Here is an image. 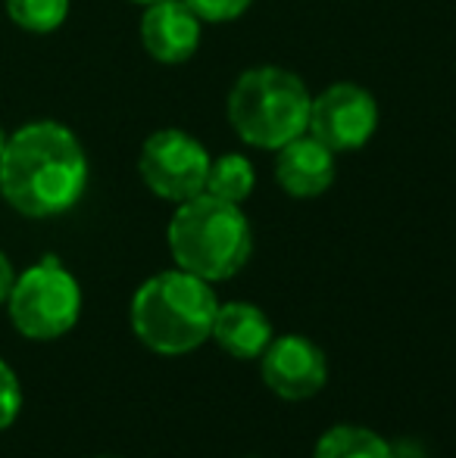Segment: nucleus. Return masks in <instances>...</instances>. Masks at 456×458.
Instances as JSON below:
<instances>
[{"label": "nucleus", "instance_id": "1", "mask_svg": "<svg viewBox=\"0 0 456 458\" xmlns=\"http://www.w3.org/2000/svg\"><path fill=\"white\" fill-rule=\"evenodd\" d=\"M88 172V153L73 128L54 119L25 122L6 138L0 197L25 218H56L85 197Z\"/></svg>", "mask_w": 456, "mask_h": 458}, {"label": "nucleus", "instance_id": "2", "mask_svg": "<svg viewBox=\"0 0 456 458\" xmlns=\"http://www.w3.org/2000/svg\"><path fill=\"white\" fill-rule=\"evenodd\" d=\"M216 290L185 268L151 275L132 296L128 321L141 344L157 356H185L201 350L213 334Z\"/></svg>", "mask_w": 456, "mask_h": 458}, {"label": "nucleus", "instance_id": "3", "mask_svg": "<svg viewBox=\"0 0 456 458\" xmlns=\"http://www.w3.org/2000/svg\"><path fill=\"white\" fill-rule=\"evenodd\" d=\"M166 241L178 268L210 284L235 277L254 253V231L244 209L210 193L176 206Z\"/></svg>", "mask_w": 456, "mask_h": 458}, {"label": "nucleus", "instance_id": "4", "mask_svg": "<svg viewBox=\"0 0 456 458\" xmlns=\"http://www.w3.org/2000/svg\"><path fill=\"white\" fill-rule=\"evenodd\" d=\"M313 94L297 72L281 66H254L237 75L228 91V125L256 150H279L310 125Z\"/></svg>", "mask_w": 456, "mask_h": 458}, {"label": "nucleus", "instance_id": "5", "mask_svg": "<svg viewBox=\"0 0 456 458\" xmlns=\"http://www.w3.org/2000/svg\"><path fill=\"white\" fill-rule=\"evenodd\" d=\"M4 306L10 315V325L25 340H35V344L60 340L82 318L79 277L56 256H44L22 275H16V284H13Z\"/></svg>", "mask_w": 456, "mask_h": 458}, {"label": "nucleus", "instance_id": "6", "mask_svg": "<svg viewBox=\"0 0 456 458\" xmlns=\"http://www.w3.org/2000/svg\"><path fill=\"white\" fill-rule=\"evenodd\" d=\"M210 172V153L182 128H159L138 153V175L153 197L166 203H185L203 193Z\"/></svg>", "mask_w": 456, "mask_h": 458}, {"label": "nucleus", "instance_id": "7", "mask_svg": "<svg viewBox=\"0 0 456 458\" xmlns=\"http://www.w3.org/2000/svg\"><path fill=\"white\" fill-rule=\"evenodd\" d=\"M306 131L335 153L359 150L378 131L375 97L353 81L329 85L323 94L313 97Z\"/></svg>", "mask_w": 456, "mask_h": 458}, {"label": "nucleus", "instance_id": "8", "mask_svg": "<svg viewBox=\"0 0 456 458\" xmlns=\"http://www.w3.org/2000/svg\"><path fill=\"white\" fill-rule=\"evenodd\" d=\"M260 377L279 399L304 403L329 384V359L304 334H281L260 356Z\"/></svg>", "mask_w": 456, "mask_h": 458}, {"label": "nucleus", "instance_id": "9", "mask_svg": "<svg viewBox=\"0 0 456 458\" xmlns=\"http://www.w3.org/2000/svg\"><path fill=\"white\" fill-rule=\"evenodd\" d=\"M201 19L188 10L185 0H157L144 6L141 16V44L147 56L163 66L188 63L201 47Z\"/></svg>", "mask_w": 456, "mask_h": 458}, {"label": "nucleus", "instance_id": "10", "mask_svg": "<svg viewBox=\"0 0 456 458\" xmlns=\"http://www.w3.org/2000/svg\"><path fill=\"white\" fill-rule=\"evenodd\" d=\"M335 150H329L310 131L297 134L275 150V184L294 199L323 197L335 184Z\"/></svg>", "mask_w": 456, "mask_h": 458}, {"label": "nucleus", "instance_id": "11", "mask_svg": "<svg viewBox=\"0 0 456 458\" xmlns=\"http://www.w3.org/2000/svg\"><path fill=\"white\" fill-rule=\"evenodd\" d=\"M272 337V321L260 306H254V302H219L210 340L222 352L250 362V359H260L266 352Z\"/></svg>", "mask_w": 456, "mask_h": 458}, {"label": "nucleus", "instance_id": "12", "mask_svg": "<svg viewBox=\"0 0 456 458\" xmlns=\"http://www.w3.org/2000/svg\"><path fill=\"white\" fill-rule=\"evenodd\" d=\"M313 458H394V446L369 428L335 424L316 440Z\"/></svg>", "mask_w": 456, "mask_h": 458}, {"label": "nucleus", "instance_id": "13", "mask_svg": "<svg viewBox=\"0 0 456 458\" xmlns=\"http://www.w3.org/2000/svg\"><path fill=\"white\" fill-rule=\"evenodd\" d=\"M254 187H256V169L247 157H241V153H222V157L210 159L203 193L241 206L254 193Z\"/></svg>", "mask_w": 456, "mask_h": 458}, {"label": "nucleus", "instance_id": "14", "mask_svg": "<svg viewBox=\"0 0 456 458\" xmlns=\"http://www.w3.org/2000/svg\"><path fill=\"white\" fill-rule=\"evenodd\" d=\"M6 16L29 35H50L69 16V0H4Z\"/></svg>", "mask_w": 456, "mask_h": 458}, {"label": "nucleus", "instance_id": "15", "mask_svg": "<svg viewBox=\"0 0 456 458\" xmlns=\"http://www.w3.org/2000/svg\"><path fill=\"white\" fill-rule=\"evenodd\" d=\"M19 411H22V384L16 371L0 359V430L13 428Z\"/></svg>", "mask_w": 456, "mask_h": 458}, {"label": "nucleus", "instance_id": "16", "mask_svg": "<svg viewBox=\"0 0 456 458\" xmlns=\"http://www.w3.org/2000/svg\"><path fill=\"white\" fill-rule=\"evenodd\" d=\"M185 4L201 22H231L244 16L254 0H185Z\"/></svg>", "mask_w": 456, "mask_h": 458}, {"label": "nucleus", "instance_id": "17", "mask_svg": "<svg viewBox=\"0 0 456 458\" xmlns=\"http://www.w3.org/2000/svg\"><path fill=\"white\" fill-rule=\"evenodd\" d=\"M13 284H16V268H13L10 256L0 250V306L6 302V296H10Z\"/></svg>", "mask_w": 456, "mask_h": 458}, {"label": "nucleus", "instance_id": "18", "mask_svg": "<svg viewBox=\"0 0 456 458\" xmlns=\"http://www.w3.org/2000/svg\"><path fill=\"white\" fill-rule=\"evenodd\" d=\"M6 138H10V134L4 131V125H0V157H4V147H6Z\"/></svg>", "mask_w": 456, "mask_h": 458}, {"label": "nucleus", "instance_id": "19", "mask_svg": "<svg viewBox=\"0 0 456 458\" xmlns=\"http://www.w3.org/2000/svg\"><path fill=\"white\" fill-rule=\"evenodd\" d=\"M132 4H141V6H147V4H157V0H132Z\"/></svg>", "mask_w": 456, "mask_h": 458}, {"label": "nucleus", "instance_id": "20", "mask_svg": "<svg viewBox=\"0 0 456 458\" xmlns=\"http://www.w3.org/2000/svg\"><path fill=\"white\" fill-rule=\"evenodd\" d=\"M98 458H116V455H98Z\"/></svg>", "mask_w": 456, "mask_h": 458}]
</instances>
